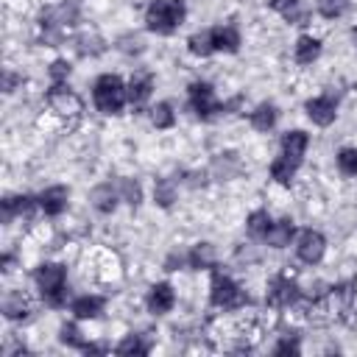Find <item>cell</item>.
I'll list each match as a JSON object with an SVG mask.
<instances>
[{"instance_id": "44dd1931", "label": "cell", "mask_w": 357, "mask_h": 357, "mask_svg": "<svg viewBox=\"0 0 357 357\" xmlns=\"http://www.w3.org/2000/svg\"><path fill=\"white\" fill-rule=\"evenodd\" d=\"M187 265L195 271H212L215 268V248L212 243H195L187 251Z\"/></svg>"}, {"instance_id": "74e56055", "label": "cell", "mask_w": 357, "mask_h": 357, "mask_svg": "<svg viewBox=\"0 0 357 357\" xmlns=\"http://www.w3.org/2000/svg\"><path fill=\"white\" fill-rule=\"evenodd\" d=\"M17 84H22V75H17L14 70H6V73H3V92H6V95H11Z\"/></svg>"}, {"instance_id": "5b68a950", "label": "cell", "mask_w": 357, "mask_h": 357, "mask_svg": "<svg viewBox=\"0 0 357 357\" xmlns=\"http://www.w3.org/2000/svg\"><path fill=\"white\" fill-rule=\"evenodd\" d=\"M187 98H190V109H192L201 120H209V117H215L218 112H226V106L215 98L212 84H206V81H192V84L187 86Z\"/></svg>"}, {"instance_id": "30bf717a", "label": "cell", "mask_w": 357, "mask_h": 357, "mask_svg": "<svg viewBox=\"0 0 357 357\" xmlns=\"http://www.w3.org/2000/svg\"><path fill=\"white\" fill-rule=\"evenodd\" d=\"M36 206H39V198H31V195H6L3 204H0L3 223H11L14 218L31 220L33 212H36Z\"/></svg>"}, {"instance_id": "8d00e7d4", "label": "cell", "mask_w": 357, "mask_h": 357, "mask_svg": "<svg viewBox=\"0 0 357 357\" xmlns=\"http://www.w3.org/2000/svg\"><path fill=\"white\" fill-rule=\"evenodd\" d=\"M301 346H298V337H282L276 346H273V354H298Z\"/></svg>"}, {"instance_id": "5bb4252c", "label": "cell", "mask_w": 357, "mask_h": 357, "mask_svg": "<svg viewBox=\"0 0 357 357\" xmlns=\"http://www.w3.org/2000/svg\"><path fill=\"white\" fill-rule=\"evenodd\" d=\"M307 145H310V134L301 131V128H293V131L282 134V156L293 159L296 165H301V159L307 153Z\"/></svg>"}, {"instance_id": "4fadbf2b", "label": "cell", "mask_w": 357, "mask_h": 357, "mask_svg": "<svg viewBox=\"0 0 357 357\" xmlns=\"http://www.w3.org/2000/svg\"><path fill=\"white\" fill-rule=\"evenodd\" d=\"M89 204L100 212V215H109V212H114L117 209V204H120V192H117V184H112V181H103V184H98V187H92V192H89Z\"/></svg>"}, {"instance_id": "ac0fdd59", "label": "cell", "mask_w": 357, "mask_h": 357, "mask_svg": "<svg viewBox=\"0 0 357 357\" xmlns=\"http://www.w3.org/2000/svg\"><path fill=\"white\" fill-rule=\"evenodd\" d=\"M106 307V298L103 296H78L73 304H70V312L78 318V321H92L103 312Z\"/></svg>"}, {"instance_id": "e575fe53", "label": "cell", "mask_w": 357, "mask_h": 357, "mask_svg": "<svg viewBox=\"0 0 357 357\" xmlns=\"http://www.w3.org/2000/svg\"><path fill=\"white\" fill-rule=\"evenodd\" d=\"M59 340H61L64 346H70V349H81V351H84V346H86V340L81 337V332H78L75 324H61V329H59Z\"/></svg>"}, {"instance_id": "d6986e66", "label": "cell", "mask_w": 357, "mask_h": 357, "mask_svg": "<svg viewBox=\"0 0 357 357\" xmlns=\"http://www.w3.org/2000/svg\"><path fill=\"white\" fill-rule=\"evenodd\" d=\"M293 234H296L293 220H290V218H282V220H273V223H271V229H268V234H265V243H268L271 248H287L290 240H293Z\"/></svg>"}, {"instance_id": "7402d4cb", "label": "cell", "mask_w": 357, "mask_h": 357, "mask_svg": "<svg viewBox=\"0 0 357 357\" xmlns=\"http://www.w3.org/2000/svg\"><path fill=\"white\" fill-rule=\"evenodd\" d=\"M28 312H31V307H28V298L22 293H17V290L6 293V298H3V315L8 321H22V318H28Z\"/></svg>"}, {"instance_id": "1f68e13d", "label": "cell", "mask_w": 357, "mask_h": 357, "mask_svg": "<svg viewBox=\"0 0 357 357\" xmlns=\"http://www.w3.org/2000/svg\"><path fill=\"white\" fill-rule=\"evenodd\" d=\"M315 8H318V14H321L324 20H337V17L346 14L349 0H318Z\"/></svg>"}, {"instance_id": "484cf974", "label": "cell", "mask_w": 357, "mask_h": 357, "mask_svg": "<svg viewBox=\"0 0 357 357\" xmlns=\"http://www.w3.org/2000/svg\"><path fill=\"white\" fill-rule=\"evenodd\" d=\"M296 170H298V165L293 159H287V156H276L271 162V178L279 181V184H290L293 176H296Z\"/></svg>"}, {"instance_id": "f546056e", "label": "cell", "mask_w": 357, "mask_h": 357, "mask_svg": "<svg viewBox=\"0 0 357 357\" xmlns=\"http://www.w3.org/2000/svg\"><path fill=\"white\" fill-rule=\"evenodd\" d=\"M117 192H120V201H126L128 206H139L142 201V187L134 178H117Z\"/></svg>"}, {"instance_id": "52a82bcc", "label": "cell", "mask_w": 357, "mask_h": 357, "mask_svg": "<svg viewBox=\"0 0 357 357\" xmlns=\"http://www.w3.org/2000/svg\"><path fill=\"white\" fill-rule=\"evenodd\" d=\"M301 298V290H298V284L290 279V276H273L271 282H268V290H265V301L271 304V307H290V304H296Z\"/></svg>"}, {"instance_id": "4316f807", "label": "cell", "mask_w": 357, "mask_h": 357, "mask_svg": "<svg viewBox=\"0 0 357 357\" xmlns=\"http://www.w3.org/2000/svg\"><path fill=\"white\" fill-rule=\"evenodd\" d=\"M176 181L173 178H159L156 184H153V201L162 206V209H170L173 206V201H176Z\"/></svg>"}, {"instance_id": "277c9868", "label": "cell", "mask_w": 357, "mask_h": 357, "mask_svg": "<svg viewBox=\"0 0 357 357\" xmlns=\"http://www.w3.org/2000/svg\"><path fill=\"white\" fill-rule=\"evenodd\" d=\"M209 304L218 307V310H240L243 304H248V296L243 293V287L231 276H226L223 271H212Z\"/></svg>"}, {"instance_id": "8fae6325", "label": "cell", "mask_w": 357, "mask_h": 357, "mask_svg": "<svg viewBox=\"0 0 357 357\" xmlns=\"http://www.w3.org/2000/svg\"><path fill=\"white\" fill-rule=\"evenodd\" d=\"M145 304H148V312H153V315L170 312L173 304H176V290H173V284H170V282H156V284H151Z\"/></svg>"}, {"instance_id": "d6a6232c", "label": "cell", "mask_w": 357, "mask_h": 357, "mask_svg": "<svg viewBox=\"0 0 357 357\" xmlns=\"http://www.w3.org/2000/svg\"><path fill=\"white\" fill-rule=\"evenodd\" d=\"M117 50L126 53V56H139V53L145 50V39H142L139 33H123V36L117 39Z\"/></svg>"}, {"instance_id": "ba28073f", "label": "cell", "mask_w": 357, "mask_h": 357, "mask_svg": "<svg viewBox=\"0 0 357 357\" xmlns=\"http://www.w3.org/2000/svg\"><path fill=\"white\" fill-rule=\"evenodd\" d=\"M324 251H326V240L321 231L315 229H304L298 237H296V254L304 265H318L324 259Z\"/></svg>"}, {"instance_id": "7c38bea8", "label": "cell", "mask_w": 357, "mask_h": 357, "mask_svg": "<svg viewBox=\"0 0 357 357\" xmlns=\"http://www.w3.org/2000/svg\"><path fill=\"white\" fill-rule=\"evenodd\" d=\"M67 201H70V190L64 184H53L39 192V209L50 218H59L67 209Z\"/></svg>"}, {"instance_id": "e0dca14e", "label": "cell", "mask_w": 357, "mask_h": 357, "mask_svg": "<svg viewBox=\"0 0 357 357\" xmlns=\"http://www.w3.org/2000/svg\"><path fill=\"white\" fill-rule=\"evenodd\" d=\"M318 56H321V39L312 36V33H301V36L296 39V47H293V59H296V64L307 67V64H312Z\"/></svg>"}, {"instance_id": "d4e9b609", "label": "cell", "mask_w": 357, "mask_h": 357, "mask_svg": "<svg viewBox=\"0 0 357 357\" xmlns=\"http://www.w3.org/2000/svg\"><path fill=\"white\" fill-rule=\"evenodd\" d=\"M271 223H273V218L268 215V209H254V212L245 218V229H248V234L257 237V240H265Z\"/></svg>"}, {"instance_id": "83f0119b", "label": "cell", "mask_w": 357, "mask_h": 357, "mask_svg": "<svg viewBox=\"0 0 357 357\" xmlns=\"http://www.w3.org/2000/svg\"><path fill=\"white\" fill-rule=\"evenodd\" d=\"M151 123L156 128H173L176 126V112L167 100H159L156 106H151Z\"/></svg>"}, {"instance_id": "8992f818", "label": "cell", "mask_w": 357, "mask_h": 357, "mask_svg": "<svg viewBox=\"0 0 357 357\" xmlns=\"http://www.w3.org/2000/svg\"><path fill=\"white\" fill-rule=\"evenodd\" d=\"M47 106H50L56 114H61V117H75V114H81L84 100H81V95H78L75 89H70L67 84H53V86L47 89Z\"/></svg>"}, {"instance_id": "f35d334b", "label": "cell", "mask_w": 357, "mask_h": 357, "mask_svg": "<svg viewBox=\"0 0 357 357\" xmlns=\"http://www.w3.org/2000/svg\"><path fill=\"white\" fill-rule=\"evenodd\" d=\"M265 6L279 11V14H287V11H293L298 6V0H265Z\"/></svg>"}, {"instance_id": "836d02e7", "label": "cell", "mask_w": 357, "mask_h": 357, "mask_svg": "<svg viewBox=\"0 0 357 357\" xmlns=\"http://www.w3.org/2000/svg\"><path fill=\"white\" fill-rule=\"evenodd\" d=\"M335 162L343 176H357V148H340Z\"/></svg>"}, {"instance_id": "603a6c76", "label": "cell", "mask_w": 357, "mask_h": 357, "mask_svg": "<svg viewBox=\"0 0 357 357\" xmlns=\"http://www.w3.org/2000/svg\"><path fill=\"white\" fill-rule=\"evenodd\" d=\"M75 50H78L81 56H89V59H95V56H100V53L106 50V39H103L100 33H95V31H89V33H81V36L75 39Z\"/></svg>"}, {"instance_id": "7a4b0ae2", "label": "cell", "mask_w": 357, "mask_h": 357, "mask_svg": "<svg viewBox=\"0 0 357 357\" xmlns=\"http://www.w3.org/2000/svg\"><path fill=\"white\" fill-rule=\"evenodd\" d=\"M33 284L50 307H61L67 301V268L61 262H42L33 271Z\"/></svg>"}, {"instance_id": "ffe728a7", "label": "cell", "mask_w": 357, "mask_h": 357, "mask_svg": "<svg viewBox=\"0 0 357 357\" xmlns=\"http://www.w3.org/2000/svg\"><path fill=\"white\" fill-rule=\"evenodd\" d=\"M276 117H279V109H276V103H271V100L259 103V106L248 114L254 131H271V128L276 126Z\"/></svg>"}, {"instance_id": "f1b7e54d", "label": "cell", "mask_w": 357, "mask_h": 357, "mask_svg": "<svg viewBox=\"0 0 357 357\" xmlns=\"http://www.w3.org/2000/svg\"><path fill=\"white\" fill-rule=\"evenodd\" d=\"M237 170H240V162H237L234 153H218L215 162H212V170H209V173H215L218 178H231Z\"/></svg>"}, {"instance_id": "60d3db41", "label": "cell", "mask_w": 357, "mask_h": 357, "mask_svg": "<svg viewBox=\"0 0 357 357\" xmlns=\"http://www.w3.org/2000/svg\"><path fill=\"white\" fill-rule=\"evenodd\" d=\"M351 39H354V45H357V28H354V31H351Z\"/></svg>"}, {"instance_id": "ab89813d", "label": "cell", "mask_w": 357, "mask_h": 357, "mask_svg": "<svg viewBox=\"0 0 357 357\" xmlns=\"http://www.w3.org/2000/svg\"><path fill=\"white\" fill-rule=\"evenodd\" d=\"M206 176H209L206 170H201V173H198V170H195V173H187V184H190V187H204V184H206Z\"/></svg>"}, {"instance_id": "d590c367", "label": "cell", "mask_w": 357, "mask_h": 357, "mask_svg": "<svg viewBox=\"0 0 357 357\" xmlns=\"http://www.w3.org/2000/svg\"><path fill=\"white\" fill-rule=\"evenodd\" d=\"M70 73H73V64H70L67 59H56V61H50V67H47V75H50L53 84H67Z\"/></svg>"}, {"instance_id": "6da1fadb", "label": "cell", "mask_w": 357, "mask_h": 357, "mask_svg": "<svg viewBox=\"0 0 357 357\" xmlns=\"http://www.w3.org/2000/svg\"><path fill=\"white\" fill-rule=\"evenodd\" d=\"M184 17H187L184 0H151L145 8V25L159 36H170L173 31H178Z\"/></svg>"}, {"instance_id": "2e32d148", "label": "cell", "mask_w": 357, "mask_h": 357, "mask_svg": "<svg viewBox=\"0 0 357 357\" xmlns=\"http://www.w3.org/2000/svg\"><path fill=\"white\" fill-rule=\"evenodd\" d=\"M212 45H215V53L220 50V53H237L240 50V45H243V39H240V31L234 28V25H215L212 28Z\"/></svg>"}, {"instance_id": "9c48e42d", "label": "cell", "mask_w": 357, "mask_h": 357, "mask_svg": "<svg viewBox=\"0 0 357 357\" xmlns=\"http://www.w3.org/2000/svg\"><path fill=\"white\" fill-rule=\"evenodd\" d=\"M304 112H307V117H310L315 126L326 128V126H332L335 117H337V98H332V95H315V98H310V100L304 103Z\"/></svg>"}, {"instance_id": "3957f363", "label": "cell", "mask_w": 357, "mask_h": 357, "mask_svg": "<svg viewBox=\"0 0 357 357\" xmlns=\"http://www.w3.org/2000/svg\"><path fill=\"white\" fill-rule=\"evenodd\" d=\"M92 100H95L98 112H103V114H120V109L128 103V86L123 84L120 75L103 73L92 84Z\"/></svg>"}, {"instance_id": "cb8c5ba5", "label": "cell", "mask_w": 357, "mask_h": 357, "mask_svg": "<svg viewBox=\"0 0 357 357\" xmlns=\"http://www.w3.org/2000/svg\"><path fill=\"white\" fill-rule=\"evenodd\" d=\"M187 50H190L192 56H198V59L212 56V53H215V45H212V28L192 33V36L187 39Z\"/></svg>"}, {"instance_id": "9a60e30c", "label": "cell", "mask_w": 357, "mask_h": 357, "mask_svg": "<svg viewBox=\"0 0 357 357\" xmlns=\"http://www.w3.org/2000/svg\"><path fill=\"white\" fill-rule=\"evenodd\" d=\"M126 86H128V103L131 106H142L153 92V73L139 70V73L131 75V81Z\"/></svg>"}, {"instance_id": "4dcf8cb0", "label": "cell", "mask_w": 357, "mask_h": 357, "mask_svg": "<svg viewBox=\"0 0 357 357\" xmlns=\"http://www.w3.org/2000/svg\"><path fill=\"white\" fill-rule=\"evenodd\" d=\"M148 343L142 340V335H126L117 346H114V351L117 354H148Z\"/></svg>"}]
</instances>
